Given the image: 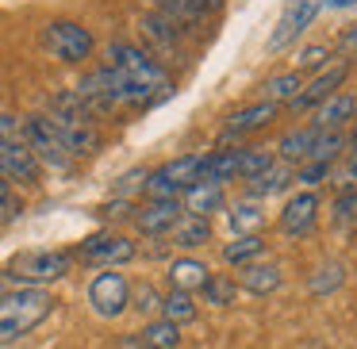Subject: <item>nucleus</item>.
Wrapping results in <instances>:
<instances>
[{
  "mask_svg": "<svg viewBox=\"0 0 357 349\" xmlns=\"http://www.w3.org/2000/svg\"><path fill=\"white\" fill-rule=\"evenodd\" d=\"M338 50H342V54H346V58H357V27H349V31L342 35Z\"/></svg>",
  "mask_w": 357,
  "mask_h": 349,
  "instance_id": "obj_38",
  "label": "nucleus"
},
{
  "mask_svg": "<svg viewBox=\"0 0 357 349\" xmlns=\"http://www.w3.org/2000/svg\"><path fill=\"white\" fill-rule=\"evenodd\" d=\"M70 269H73V254H66V249H24V254L12 257L4 277L24 288H43L62 280Z\"/></svg>",
  "mask_w": 357,
  "mask_h": 349,
  "instance_id": "obj_2",
  "label": "nucleus"
},
{
  "mask_svg": "<svg viewBox=\"0 0 357 349\" xmlns=\"http://www.w3.org/2000/svg\"><path fill=\"white\" fill-rule=\"evenodd\" d=\"M227 223H231L234 238H242V234H261L265 231V203H257V200L234 203V208L227 211Z\"/></svg>",
  "mask_w": 357,
  "mask_h": 349,
  "instance_id": "obj_22",
  "label": "nucleus"
},
{
  "mask_svg": "<svg viewBox=\"0 0 357 349\" xmlns=\"http://www.w3.org/2000/svg\"><path fill=\"white\" fill-rule=\"evenodd\" d=\"M334 180H338V188H342V192H357V142L346 150L342 165L334 169Z\"/></svg>",
  "mask_w": 357,
  "mask_h": 349,
  "instance_id": "obj_35",
  "label": "nucleus"
},
{
  "mask_svg": "<svg viewBox=\"0 0 357 349\" xmlns=\"http://www.w3.org/2000/svg\"><path fill=\"white\" fill-rule=\"evenodd\" d=\"M162 318L165 323H173V326H181V323H192L196 318V300L188 292H169V295H162Z\"/></svg>",
  "mask_w": 357,
  "mask_h": 349,
  "instance_id": "obj_29",
  "label": "nucleus"
},
{
  "mask_svg": "<svg viewBox=\"0 0 357 349\" xmlns=\"http://www.w3.org/2000/svg\"><path fill=\"white\" fill-rule=\"evenodd\" d=\"M349 77V65L346 62H334V65H326V70H319L315 77L307 81V85L300 88V96H296L288 108L292 111H307V108H319L323 100H331L334 93L342 88V81Z\"/></svg>",
  "mask_w": 357,
  "mask_h": 349,
  "instance_id": "obj_8",
  "label": "nucleus"
},
{
  "mask_svg": "<svg viewBox=\"0 0 357 349\" xmlns=\"http://www.w3.org/2000/svg\"><path fill=\"white\" fill-rule=\"evenodd\" d=\"M331 219H334L338 231H354V226H357V192H338Z\"/></svg>",
  "mask_w": 357,
  "mask_h": 349,
  "instance_id": "obj_32",
  "label": "nucleus"
},
{
  "mask_svg": "<svg viewBox=\"0 0 357 349\" xmlns=\"http://www.w3.org/2000/svg\"><path fill=\"white\" fill-rule=\"evenodd\" d=\"M142 346L146 349H177L181 346V326L165 323V318H150L146 326H142Z\"/></svg>",
  "mask_w": 357,
  "mask_h": 349,
  "instance_id": "obj_28",
  "label": "nucleus"
},
{
  "mask_svg": "<svg viewBox=\"0 0 357 349\" xmlns=\"http://www.w3.org/2000/svg\"><path fill=\"white\" fill-rule=\"evenodd\" d=\"M108 70L123 73V77L135 81L139 88L154 93L158 100H162V96H169V77H165V70L146 54V50L131 47V42H112V47H108Z\"/></svg>",
  "mask_w": 357,
  "mask_h": 349,
  "instance_id": "obj_3",
  "label": "nucleus"
},
{
  "mask_svg": "<svg viewBox=\"0 0 357 349\" xmlns=\"http://www.w3.org/2000/svg\"><path fill=\"white\" fill-rule=\"evenodd\" d=\"M331 8H349V4H357V0H326Z\"/></svg>",
  "mask_w": 357,
  "mask_h": 349,
  "instance_id": "obj_41",
  "label": "nucleus"
},
{
  "mask_svg": "<svg viewBox=\"0 0 357 349\" xmlns=\"http://www.w3.org/2000/svg\"><path fill=\"white\" fill-rule=\"evenodd\" d=\"M204 303H211V307H234L238 303V280L234 277H219V272H211L208 280H204Z\"/></svg>",
  "mask_w": 357,
  "mask_h": 349,
  "instance_id": "obj_27",
  "label": "nucleus"
},
{
  "mask_svg": "<svg viewBox=\"0 0 357 349\" xmlns=\"http://www.w3.org/2000/svg\"><path fill=\"white\" fill-rule=\"evenodd\" d=\"M20 139H24V146L35 154L39 165H50V169H70L73 165L70 150L62 146V139L54 134V127H50L47 116H27L24 123H20Z\"/></svg>",
  "mask_w": 357,
  "mask_h": 349,
  "instance_id": "obj_4",
  "label": "nucleus"
},
{
  "mask_svg": "<svg viewBox=\"0 0 357 349\" xmlns=\"http://www.w3.org/2000/svg\"><path fill=\"white\" fill-rule=\"evenodd\" d=\"M319 223V196L315 192H296L292 200L280 208V234H288V238H303V234H311Z\"/></svg>",
  "mask_w": 357,
  "mask_h": 349,
  "instance_id": "obj_9",
  "label": "nucleus"
},
{
  "mask_svg": "<svg viewBox=\"0 0 357 349\" xmlns=\"http://www.w3.org/2000/svg\"><path fill=\"white\" fill-rule=\"evenodd\" d=\"M43 47L50 50V58H58V62H85L89 54H93V35H89V27L73 24V20H54V24H47V31H43Z\"/></svg>",
  "mask_w": 357,
  "mask_h": 349,
  "instance_id": "obj_5",
  "label": "nucleus"
},
{
  "mask_svg": "<svg viewBox=\"0 0 357 349\" xmlns=\"http://www.w3.org/2000/svg\"><path fill=\"white\" fill-rule=\"evenodd\" d=\"M300 88H303V73H296V70H288V73H277V77H269L261 85V100H269V104H292L296 96H300Z\"/></svg>",
  "mask_w": 357,
  "mask_h": 349,
  "instance_id": "obj_24",
  "label": "nucleus"
},
{
  "mask_svg": "<svg viewBox=\"0 0 357 349\" xmlns=\"http://www.w3.org/2000/svg\"><path fill=\"white\" fill-rule=\"evenodd\" d=\"M54 134L62 139V146L70 150V157H81V154H96L100 150V131L93 123H70V119H54L47 116Z\"/></svg>",
  "mask_w": 357,
  "mask_h": 349,
  "instance_id": "obj_14",
  "label": "nucleus"
},
{
  "mask_svg": "<svg viewBox=\"0 0 357 349\" xmlns=\"http://www.w3.org/2000/svg\"><path fill=\"white\" fill-rule=\"evenodd\" d=\"M277 162L273 157V150H261V146H246V150H238V180H254V177H261L269 165Z\"/></svg>",
  "mask_w": 357,
  "mask_h": 349,
  "instance_id": "obj_31",
  "label": "nucleus"
},
{
  "mask_svg": "<svg viewBox=\"0 0 357 349\" xmlns=\"http://www.w3.org/2000/svg\"><path fill=\"white\" fill-rule=\"evenodd\" d=\"M131 307L135 311H142V315H154L158 307H162V292H158L150 280H142V284H135L131 288Z\"/></svg>",
  "mask_w": 357,
  "mask_h": 349,
  "instance_id": "obj_33",
  "label": "nucleus"
},
{
  "mask_svg": "<svg viewBox=\"0 0 357 349\" xmlns=\"http://www.w3.org/2000/svg\"><path fill=\"white\" fill-rule=\"evenodd\" d=\"M346 284V265L342 261H326V265H319L315 269V277H311V295H331V292H338V288Z\"/></svg>",
  "mask_w": 357,
  "mask_h": 349,
  "instance_id": "obj_30",
  "label": "nucleus"
},
{
  "mask_svg": "<svg viewBox=\"0 0 357 349\" xmlns=\"http://www.w3.org/2000/svg\"><path fill=\"white\" fill-rule=\"evenodd\" d=\"M311 142H315V127H296V131H288V134H280V142H277V162H284V165H303L307 162V154H311Z\"/></svg>",
  "mask_w": 357,
  "mask_h": 349,
  "instance_id": "obj_20",
  "label": "nucleus"
},
{
  "mask_svg": "<svg viewBox=\"0 0 357 349\" xmlns=\"http://www.w3.org/2000/svg\"><path fill=\"white\" fill-rule=\"evenodd\" d=\"M342 154H346V134H342V131H315V142H311L307 162H315V165H334Z\"/></svg>",
  "mask_w": 357,
  "mask_h": 349,
  "instance_id": "obj_25",
  "label": "nucleus"
},
{
  "mask_svg": "<svg viewBox=\"0 0 357 349\" xmlns=\"http://www.w3.org/2000/svg\"><path fill=\"white\" fill-rule=\"evenodd\" d=\"M319 8H323V0H284V8L277 16V27L269 35V54H280L288 50L311 24H315Z\"/></svg>",
  "mask_w": 357,
  "mask_h": 349,
  "instance_id": "obj_7",
  "label": "nucleus"
},
{
  "mask_svg": "<svg viewBox=\"0 0 357 349\" xmlns=\"http://www.w3.org/2000/svg\"><path fill=\"white\" fill-rule=\"evenodd\" d=\"M0 142H24L20 139V119L8 111H0Z\"/></svg>",
  "mask_w": 357,
  "mask_h": 349,
  "instance_id": "obj_36",
  "label": "nucleus"
},
{
  "mask_svg": "<svg viewBox=\"0 0 357 349\" xmlns=\"http://www.w3.org/2000/svg\"><path fill=\"white\" fill-rule=\"evenodd\" d=\"M234 177H238V146H234V150H215V154H204L200 180L223 188L227 180H234Z\"/></svg>",
  "mask_w": 357,
  "mask_h": 349,
  "instance_id": "obj_21",
  "label": "nucleus"
},
{
  "mask_svg": "<svg viewBox=\"0 0 357 349\" xmlns=\"http://www.w3.org/2000/svg\"><path fill=\"white\" fill-rule=\"evenodd\" d=\"M116 349H146V346H142V338H139V334H123Z\"/></svg>",
  "mask_w": 357,
  "mask_h": 349,
  "instance_id": "obj_39",
  "label": "nucleus"
},
{
  "mask_svg": "<svg viewBox=\"0 0 357 349\" xmlns=\"http://www.w3.org/2000/svg\"><path fill=\"white\" fill-rule=\"evenodd\" d=\"M39 169L43 165L35 162V154L24 146V142H0V173L8 177V185H27L35 188L39 185Z\"/></svg>",
  "mask_w": 357,
  "mask_h": 349,
  "instance_id": "obj_12",
  "label": "nucleus"
},
{
  "mask_svg": "<svg viewBox=\"0 0 357 349\" xmlns=\"http://www.w3.org/2000/svg\"><path fill=\"white\" fill-rule=\"evenodd\" d=\"M185 215H200V219H208V215H215V211H223L227 208V196H223V188L219 185H208V180H196L192 188H185Z\"/></svg>",
  "mask_w": 357,
  "mask_h": 349,
  "instance_id": "obj_16",
  "label": "nucleus"
},
{
  "mask_svg": "<svg viewBox=\"0 0 357 349\" xmlns=\"http://www.w3.org/2000/svg\"><path fill=\"white\" fill-rule=\"evenodd\" d=\"M50 311H54V295L47 288H16V292H8L0 300V346L31 334Z\"/></svg>",
  "mask_w": 357,
  "mask_h": 349,
  "instance_id": "obj_1",
  "label": "nucleus"
},
{
  "mask_svg": "<svg viewBox=\"0 0 357 349\" xmlns=\"http://www.w3.org/2000/svg\"><path fill=\"white\" fill-rule=\"evenodd\" d=\"M89 307L100 318H119L131 307V280L116 269H104L89 280Z\"/></svg>",
  "mask_w": 357,
  "mask_h": 349,
  "instance_id": "obj_6",
  "label": "nucleus"
},
{
  "mask_svg": "<svg viewBox=\"0 0 357 349\" xmlns=\"http://www.w3.org/2000/svg\"><path fill=\"white\" fill-rule=\"evenodd\" d=\"M326 58H331V47H323V42H311V47H303L300 54H296V73L303 70H326Z\"/></svg>",
  "mask_w": 357,
  "mask_h": 349,
  "instance_id": "obj_34",
  "label": "nucleus"
},
{
  "mask_svg": "<svg viewBox=\"0 0 357 349\" xmlns=\"http://www.w3.org/2000/svg\"><path fill=\"white\" fill-rule=\"evenodd\" d=\"M354 116H357V111H354Z\"/></svg>",
  "mask_w": 357,
  "mask_h": 349,
  "instance_id": "obj_42",
  "label": "nucleus"
},
{
  "mask_svg": "<svg viewBox=\"0 0 357 349\" xmlns=\"http://www.w3.org/2000/svg\"><path fill=\"white\" fill-rule=\"evenodd\" d=\"M169 234H173V246L200 249V246H208V242H211V223H208V219H200V215H181L177 226H173Z\"/></svg>",
  "mask_w": 357,
  "mask_h": 349,
  "instance_id": "obj_23",
  "label": "nucleus"
},
{
  "mask_svg": "<svg viewBox=\"0 0 357 349\" xmlns=\"http://www.w3.org/2000/svg\"><path fill=\"white\" fill-rule=\"evenodd\" d=\"M181 215H185L181 200H150L135 211V226H139L146 238H162V234H169L173 226H177Z\"/></svg>",
  "mask_w": 357,
  "mask_h": 349,
  "instance_id": "obj_13",
  "label": "nucleus"
},
{
  "mask_svg": "<svg viewBox=\"0 0 357 349\" xmlns=\"http://www.w3.org/2000/svg\"><path fill=\"white\" fill-rule=\"evenodd\" d=\"M16 196H12V185H8V177H4V173H0V211H4V215H16Z\"/></svg>",
  "mask_w": 357,
  "mask_h": 349,
  "instance_id": "obj_37",
  "label": "nucleus"
},
{
  "mask_svg": "<svg viewBox=\"0 0 357 349\" xmlns=\"http://www.w3.org/2000/svg\"><path fill=\"white\" fill-rule=\"evenodd\" d=\"M292 180H296V169H292V165H284V162H273L269 169L261 173V177H254V180H250V200L265 203L269 196L284 192V188L292 185Z\"/></svg>",
  "mask_w": 357,
  "mask_h": 349,
  "instance_id": "obj_19",
  "label": "nucleus"
},
{
  "mask_svg": "<svg viewBox=\"0 0 357 349\" xmlns=\"http://www.w3.org/2000/svg\"><path fill=\"white\" fill-rule=\"evenodd\" d=\"M211 277V269L204 261H196V257H177V261L169 265V292H200L204 280Z\"/></svg>",
  "mask_w": 357,
  "mask_h": 349,
  "instance_id": "obj_18",
  "label": "nucleus"
},
{
  "mask_svg": "<svg viewBox=\"0 0 357 349\" xmlns=\"http://www.w3.org/2000/svg\"><path fill=\"white\" fill-rule=\"evenodd\" d=\"M277 104H269V100H257V104H246V108H238L231 119L223 123V134H219V142H238V139H246V134H254V131H265V127L277 119Z\"/></svg>",
  "mask_w": 357,
  "mask_h": 349,
  "instance_id": "obj_11",
  "label": "nucleus"
},
{
  "mask_svg": "<svg viewBox=\"0 0 357 349\" xmlns=\"http://www.w3.org/2000/svg\"><path fill=\"white\" fill-rule=\"evenodd\" d=\"M354 111H357V96L354 93H334L331 100H323L315 108V131H342V127L354 119Z\"/></svg>",
  "mask_w": 357,
  "mask_h": 349,
  "instance_id": "obj_15",
  "label": "nucleus"
},
{
  "mask_svg": "<svg viewBox=\"0 0 357 349\" xmlns=\"http://www.w3.org/2000/svg\"><path fill=\"white\" fill-rule=\"evenodd\" d=\"M265 254V238L261 234H242V238H231L223 246V261L227 265H250V261H257V257Z\"/></svg>",
  "mask_w": 357,
  "mask_h": 349,
  "instance_id": "obj_26",
  "label": "nucleus"
},
{
  "mask_svg": "<svg viewBox=\"0 0 357 349\" xmlns=\"http://www.w3.org/2000/svg\"><path fill=\"white\" fill-rule=\"evenodd\" d=\"M188 4H196L200 12H215V8H223V0H188Z\"/></svg>",
  "mask_w": 357,
  "mask_h": 349,
  "instance_id": "obj_40",
  "label": "nucleus"
},
{
  "mask_svg": "<svg viewBox=\"0 0 357 349\" xmlns=\"http://www.w3.org/2000/svg\"><path fill=\"white\" fill-rule=\"evenodd\" d=\"M81 257L93 265H104V269H116V265L135 257V242L123 238V234H89L81 242Z\"/></svg>",
  "mask_w": 357,
  "mask_h": 349,
  "instance_id": "obj_10",
  "label": "nucleus"
},
{
  "mask_svg": "<svg viewBox=\"0 0 357 349\" xmlns=\"http://www.w3.org/2000/svg\"><path fill=\"white\" fill-rule=\"evenodd\" d=\"M280 269L277 265H261V261H250V265H242L238 269V288L242 292H250V295H273L280 288Z\"/></svg>",
  "mask_w": 357,
  "mask_h": 349,
  "instance_id": "obj_17",
  "label": "nucleus"
}]
</instances>
